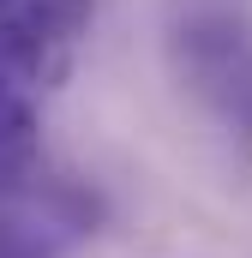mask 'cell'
Segmentation results:
<instances>
[{
    "label": "cell",
    "mask_w": 252,
    "mask_h": 258,
    "mask_svg": "<svg viewBox=\"0 0 252 258\" xmlns=\"http://www.w3.org/2000/svg\"><path fill=\"white\" fill-rule=\"evenodd\" d=\"M96 0H24L0 12V162L24 156L48 96L78 60Z\"/></svg>",
    "instance_id": "6da1fadb"
},
{
    "label": "cell",
    "mask_w": 252,
    "mask_h": 258,
    "mask_svg": "<svg viewBox=\"0 0 252 258\" xmlns=\"http://www.w3.org/2000/svg\"><path fill=\"white\" fill-rule=\"evenodd\" d=\"M96 234V198L72 180L0 186V258H60Z\"/></svg>",
    "instance_id": "7a4b0ae2"
},
{
    "label": "cell",
    "mask_w": 252,
    "mask_h": 258,
    "mask_svg": "<svg viewBox=\"0 0 252 258\" xmlns=\"http://www.w3.org/2000/svg\"><path fill=\"white\" fill-rule=\"evenodd\" d=\"M6 6H12V0H0V12H6Z\"/></svg>",
    "instance_id": "3957f363"
}]
</instances>
